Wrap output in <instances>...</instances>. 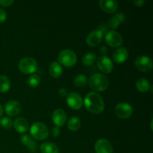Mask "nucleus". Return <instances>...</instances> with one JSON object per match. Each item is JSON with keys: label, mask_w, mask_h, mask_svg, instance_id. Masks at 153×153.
I'll return each mask as SVG.
<instances>
[{"label": "nucleus", "mask_w": 153, "mask_h": 153, "mask_svg": "<svg viewBox=\"0 0 153 153\" xmlns=\"http://www.w3.org/2000/svg\"><path fill=\"white\" fill-rule=\"evenodd\" d=\"M85 105L93 114H100L103 111L105 103L101 96L96 92H90L85 96Z\"/></svg>", "instance_id": "nucleus-1"}, {"label": "nucleus", "mask_w": 153, "mask_h": 153, "mask_svg": "<svg viewBox=\"0 0 153 153\" xmlns=\"http://www.w3.org/2000/svg\"><path fill=\"white\" fill-rule=\"evenodd\" d=\"M90 87L94 91H103L107 89L109 85V79L105 75L102 73H95L89 79Z\"/></svg>", "instance_id": "nucleus-2"}, {"label": "nucleus", "mask_w": 153, "mask_h": 153, "mask_svg": "<svg viewBox=\"0 0 153 153\" xmlns=\"http://www.w3.org/2000/svg\"><path fill=\"white\" fill-rule=\"evenodd\" d=\"M49 129L44 123L36 122L31 126L30 134L31 137L37 140H44L49 136Z\"/></svg>", "instance_id": "nucleus-3"}, {"label": "nucleus", "mask_w": 153, "mask_h": 153, "mask_svg": "<svg viewBox=\"0 0 153 153\" xmlns=\"http://www.w3.org/2000/svg\"><path fill=\"white\" fill-rule=\"evenodd\" d=\"M18 67L21 72L25 74H30V73H34L37 71L38 65L34 58L26 57L20 60Z\"/></svg>", "instance_id": "nucleus-4"}, {"label": "nucleus", "mask_w": 153, "mask_h": 153, "mask_svg": "<svg viewBox=\"0 0 153 153\" xmlns=\"http://www.w3.org/2000/svg\"><path fill=\"white\" fill-rule=\"evenodd\" d=\"M58 61L59 64L66 67H73L77 61V56L73 51L70 49H64L59 53Z\"/></svg>", "instance_id": "nucleus-5"}, {"label": "nucleus", "mask_w": 153, "mask_h": 153, "mask_svg": "<svg viewBox=\"0 0 153 153\" xmlns=\"http://www.w3.org/2000/svg\"><path fill=\"white\" fill-rule=\"evenodd\" d=\"M134 66L141 72L149 73L152 70L153 67L152 60L146 55H141L136 58L134 61Z\"/></svg>", "instance_id": "nucleus-6"}, {"label": "nucleus", "mask_w": 153, "mask_h": 153, "mask_svg": "<svg viewBox=\"0 0 153 153\" xmlns=\"http://www.w3.org/2000/svg\"><path fill=\"white\" fill-rule=\"evenodd\" d=\"M105 40L107 44L112 47H117V46H120L123 42V38L122 35L114 30L108 31L105 36Z\"/></svg>", "instance_id": "nucleus-7"}, {"label": "nucleus", "mask_w": 153, "mask_h": 153, "mask_svg": "<svg viewBox=\"0 0 153 153\" xmlns=\"http://www.w3.org/2000/svg\"><path fill=\"white\" fill-rule=\"evenodd\" d=\"M115 114L121 119H127L132 114L133 108L131 105L126 102H120L114 108Z\"/></svg>", "instance_id": "nucleus-8"}, {"label": "nucleus", "mask_w": 153, "mask_h": 153, "mask_svg": "<svg viewBox=\"0 0 153 153\" xmlns=\"http://www.w3.org/2000/svg\"><path fill=\"white\" fill-rule=\"evenodd\" d=\"M97 66L102 72L109 73L113 70V62L106 55H100L97 59Z\"/></svg>", "instance_id": "nucleus-9"}, {"label": "nucleus", "mask_w": 153, "mask_h": 153, "mask_svg": "<svg viewBox=\"0 0 153 153\" xmlns=\"http://www.w3.org/2000/svg\"><path fill=\"white\" fill-rule=\"evenodd\" d=\"M67 102L71 108L74 110H79L82 108L83 101H82V98L80 94L73 92L67 95Z\"/></svg>", "instance_id": "nucleus-10"}, {"label": "nucleus", "mask_w": 153, "mask_h": 153, "mask_svg": "<svg viewBox=\"0 0 153 153\" xmlns=\"http://www.w3.org/2000/svg\"><path fill=\"white\" fill-rule=\"evenodd\" d=\"M94 148L97 153H113V146L111 143L104 138L97 140Z\"/></svg>", "instance_id": "nucleus-11"}, {"label": "nucleus", "mask_w": 153, "mask_h": 153, "mask_svg": "<svg viewBox=\"0 0 153 153\" xmlns=\"http://www.w3.org/2000/svg\"><path fill=\"white\" fill-rule=\"evenodd\" d=\"M6 114L10 117H15L21 111V105L16 100H10L4 106Z\"/></svg>", "instance_id": "nucleus-12"}, {"label": "nucleus", "mask_w": 153, "mask_h": 153, "mask_svg": "<svg viewBox=\"0 0 153 153\" xmlns=\"http://www.w3.org/2000/svg\"><path fill=\"white\" fill-rule=\"evenodd\" d=\"M102 37L103 33L100 29L93 30L87 37V43L91 46H97L101 43Z\"/></svg>", "instance_id": "nucleus-13"}, {"label": "nucleus", "mask_w": 153, "mask_h": 153, "mask_svg": "<svg viewBox=\"0 0 153 153\" xmlns=\"http://www.w3.org/2000/svg\"><path fill=\"white\" fill-rule=\"evenodd\" d=\"M52 121L56 126H62L67 120V114L63 109L58 108L54 111L52 116Z\"/></svg>", "instance_id": "nucleus-14"}, {"label": "nucleus", "mask_w": 153, "mask_h": 153, "mask_svg": "<svg viewBox=\"0 0 153 153\" xmlns=\"http://www.w3.org/2000/svg\"><path fill=\"white\" fill-rule=\"evenodd\" d=\"M128 57V52L126 48H117L113 53V59L116 63H123Z\"/></svg>", "instance_id": "nucleus-15"}, {"label": "nucleus", "mask_w": 153, "mask_h": 153, "mask_svg": "<svg viewBox=\"0 0 153 153\" xmlns=\"http://www.w3.org/2000/svg\"><path fill=\"white\" fill-rule=\"evenodd\" d=\"M100 7L105 12L108 13H114L118 7V2L116 1H108V0H100L99 1Z\"/></svg>", "instance_id": "nucleus-16"}, {"label": "nucleus", "mask_w": 153, "mask_h": 153, "mask_svg": "<svg viewBox=\"0 0 153 153\" xmlns=\"http://www.w3.org/2000/svg\"><path fill=\"white\" fill-rule=\"evenodd\" d=\"M13 126L19 133H25L28 129V122L24 117H18L13 121Z\"/></svg>", "instance_id": "nucleus-17"}, {"label": "nucleus", "mask_w": 153, "mask_h": 153, "mask_svg": "<svg viewBox=\"0 0 153 153\" xmlns=\"http://www.w3.org/2000/svg\"><path fill=\"white\" fill-rule=\"evenodd\" d=\"M21 142L23 145H25L31 152H36L37 149V142L34 140V139L28 134H24L21 137Z\"/></svg>", "instance_id": "nucleus-18"}, {"label": "nucleus", "mask_w": 153, "mask_h": 153, "mask_svg": "<svg viewBox=\"0 0 153 153\" xmlns=\"http://www.w3.org/2000/svg\"><path fill=\"white\" fill-rule=\"evenodd\" d=\"M126 21V16L121 12L116 13L114 16L110 18L108 20V26L111 28L112 29H116L122 22H124Z\"/></svg>", "instance_id": "nucleus-19"}, {"label": "nucleus", "mask_w": 153, "mask_h": 153, "mask_svg": "<svg viewBox=\"0 0 153 153\" xmlns=\"http://www.w3.org/2000/svg\"><path fill=\"white\" fill-rule=\"evenodd\" d=\"M49 73L53 78H58L62 75L63 68L58 61H54L49 65Z\"/></svg>", "instance_id": "nucleus-20"}, {"label": "nucleus", "mask_w": 153, "mask_h": 153, "mask_svg": "<svg viewBox=\"0 0 153 153\" xmlns=\"http://www.w3.org/2000/svg\"><path fill=\"white\" fill-rule=\"evenodd\" d=\"M40 151L42 153H59L58 146L52 142H45L40 146Z\"/></svg>", "instance_id": "nucleus-21"}, {"label": "nucleus", "mask_w": 153, "mask_h": 153, "mask_svg": "<svg viewBox=\"0 0 153 153\" xmlns=\"http://www.w3.org/2000/svg\"><path fill=\"white\" fill-rule=\"evenodd\" d=\"M136 88L140 92H147L150 88V84L146 79L140 78L136 82Z\"/></svg>", "instance_id": "nucleus-22"}, {"label": "nucleus", "mask_w": 153, "mask_h": 153, "mask_svg": "<svg viewBox=\"0 0 153 153\" xmlns=\"http://www.w3.org/2000/svg\"><path fill=\"white\" fill-rule=\"evenodd\" d=\"M10 88V80L7 76H0V92L5 93Z\"/></svg>", "instance_id": "nucleus-23"}, {"label": "nucleus", "mask_w": 153, "mask_h": 153, "mask_svg": "<svg viewBox=\"0 0 153 153\" xmlns=\"http://www.w3.org/2000/svg\"><path fill=\"white\" fill-rule=\"evenodd\" d=\"M81 126V120L77 117H73L70 118L67 123V127L71 131H77Z\"/></svg>", "instance_id": "nucleus-24"}, {"label": "nucleus", "mask_w": 153, "mask_h": 153, "mask_svg": "<svg viewBox=\"0 0 153 153\" xmlns=\"http://www.w3.org/2000/svg\"><path fill=\"white\" fill-rule=\"evenodd\" d=\"M97 59L95 53L94 52H88V53L85 54L82 57V63L85 66H91L95 62Z\"/></svg>", "instance_id": "nucleus-25"}, {"label": "nucleus", "mask_w": 153, "mask_h": 153, "mask_svg": "<svg viewBox=\"0 0 153 153\" xmlns=\"http://www.w3.org/2000/svg\"><path fill=\"white\" fill-rule=\"evenodd\" d=\"M27 83L31 88H35L37 87L40 83V78L38 75L32 74L28 77L27 80Z\"/></svg>", "instance_id": "nucleus-26"}, {"label": "nucleus", "mask_w": 153, "mask_h": 153, "mask_svg": "<svg viewBox=\"0 0 153 153\" xmlns=\"http://www.w3.org/2000/svg\"><path fill=\"white\" fill-rule=\"evenodd\" d=\"M74 84L78 87H83L87 84V77L84 74H79L74 79Z\"/></svg>", "instance_id": "nucleus-27"}, {"label": "nucleus", "mask_w": 153, "mask_h": 153, "mask_svg": "<svg viewBox=\"0 0 153 153\" xmlns=\"http://www.w3.org/2000/svg\"><path fill=\"white\" fill-rule=\"evenodd\" d=\"M0 125L4 128H10L13 126V121L10 117H4L0 120Z\"/></svg>", "instance_id": "nucleus-28"}, {"label": "nucleus", "mask_w": 153, "mask_h": 153, "mask_svg": "<svg viewBox=\"0 0 153 153\" xmlns=\"http://www.w3.org/2000/svg\"><path fill=\"white\" fill-rule=\"evenodd\" d=\"M7 13L6 11L2 8H0V22H3L6 20Z\"/></svg>", "instance_id": "nucleus-29"}, {"label": "nucleus", "mask_w": 153, "mask_h": 153, "mask_svg": "<svg viewBox=\"0 0 153 153\" xmlns=\"http://www.w3.org/2000/svg\"><path fill=\"white\" fill-rule=\"evenodd\" d=\"M13 3V0H0V4L4 7H8Z\"/></svg>", "instance_id": "nucleus-30"}, {"label": "nucleus", "mask_w": 153, "mask_h": 153, "mask_svg": "<svg viewBox=\"0 0 153 153\" xmlns=\"http://www.w3.org/2000/svg\"><path fill=\"white\" fill-rule=\"evenodd\" d=\"M52 134L53 137H57L60 134V129L59 127L58 126H55L53 128H52Z\"/></svg>", "instance_id": "nucleus-31"}, {"label": "nucleus", "mask_w": 153, "mask_h": 153, "mask_svg": "<svg viewBox=\"0 0 153 153\" xmlns=\"http://www.w3.org/2000/svg\"><path fill=\"white\" fill-rule=\"evenodd\" d=\"M58 94H59L61 97H65L67 96V91L65 88H60L58 90Z\"/></svg>", "instance_id": "nucleus-32"}, {"label": "nucleus", "mask_w": 153, "mask_h": 153, "mask_svg": "<svg viewBox=\"0 0 153 153\" xmlns=\"http://www.w3.org/2000/svg\"><path fill=\"white\" fill-rule=\"evenodd\" d=\"M99 29H100L102 32L104 33L108 30V28L106 25H105V24H101V25H100V28H99Z\"/></svg>", "instance_id": "nucleus-33"}, {"label": "nucleus", "mask_w": 153, "mask_h": 153, "mask_svg": "<svg viewBox=\"0 0 153 153\" xmlns=\"http://www.w3.org/2000/svg\"><path fill=\"white\" fill-rule=\"evenodd\" d=\"M145 3L144 0H136V1H134V4H136L138 7H140V6L143 5Z\"/></svg>", "instance_id": "nucleus-34"}, {"label": "nucleus", "mask_w": 153, "mask_h": 153, "mask_svg": "<svg viewBox=\"0 0 153 153\" xmlns=\"http://www.w3.org/2000/svg\"><path fill=\"white\" fill-rule=\"evenodd\" d=\"M100 52L101 54H102V55H105V54H106L108 52L107 47H106V46H102V47L100 49Z\"/></svg>", "instance_id": "nucleus-35"}, {"label": "nucleus", "mask_w": 153, "mask_h": 153, "mask_svg": "<svg viewBox=\"0 0 153 153\" xmlns=\"http://www.w3.org/2000/svg\"><path fill=\"white\" fill-rule=\"evenodd\" d=\"M2 113H3V108H2V106L0 105V117L2 115Z\"/></svg>", "instance_id": "nucleus-36"}]
</instances>
